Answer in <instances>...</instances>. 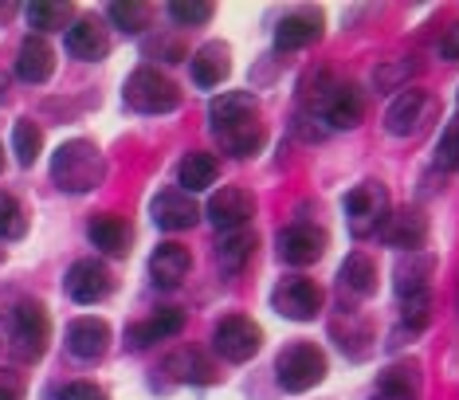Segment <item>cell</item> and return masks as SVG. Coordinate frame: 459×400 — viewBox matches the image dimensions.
I'll return each mask as SVG.
<instances>
[{
  "label": "cell",
  "instance_id": "cell-1",
  "mask_svg": "<svg viewBox=\"0 0 459 400\" xmlns=\"http://www.w3.org/2000/svg\"><path fill=\"white\" fill-rule=\"evenodd\" d=\"M107 177V161L91 142H64L51 157V181H56L64 193H91V188L102 185Z\"/></svg>",
  "mask_w": 459,
  "mask_h": 400
},
{
  "label": "cell",
  "instance_id": "cell-2",
  "mask_svg": "<svg viewBox=\"0 0 459 400\" xmlns=\"http://www.w3.org/2000/svg\"><path fill=\"white\" fill-rule=\"evenodd\" d=\"M126 107H134L138 114H169L181 107V91L169 75H161L158 67H138L130 71L126 79Z\"/></svg>",
  "mask_w": 459,
  "mask_h": 400
},
{
  "label": "cell",
  "instance_id": "cell-3",
  "mask_svg": "<svg viewBox=\"0 0 459 400\" xmlns=\"http://www.w3.org/2000/svg\"><path fill=\"white\" fill-rule=\"evenodd\" d=\"M275 377L287 393H310V388L322 385V377H326V353L310 342L287 345L275 361Z\"/></svg>",
  "mask_w": 459,
  "mask_h": 400
},
{
  "label": "cell",
  "instance_id": "cell-4",
  "mask_svg": "<svg viewBox=\"0 0 459 400\" xmlns=\"http://www.w3.org/2000/svg\"><path fill=\"white\" fill-rule=\"evenodd\" d=\"M48 338H51V322H48V310L39 307L36 299H20L16 310H13V350L20 361H39L48 350Z\"/></svg>",
  "mask_w": 459,
  "mask_h": 400
},
{
  "label": "cell",
  "instance_id": "cell-5",
  "mask_svg": "<svg viewBox=\"0 0 459 400\" xmlns=\"http://www.w3.org/2000/svg\"><path fill=\"white\" fill-rule=\"evenodd\" d=\"M259 345H264V330H259L252 318H244V314H228L212 334V350L232 365L252 361V357L259 353Z\"/></svg>",
  "mask_w": 459,
  "mask_h": 400
},
{
  "label": "cell",
  "instance_id": "cell-6",
  "mask_svg": "<svg viewBox=\"0 0 459 400\" xmlns=\"http://www.w3.org/2000/svg\"><path fill=\"white\" fill-rule=\"evenodd\" d=\"M346 220H350V231L358 239L381 231V224L389 220V193H385V185L369 181V185L353 188L346 196Z\"/></svg>",
  "mask_w": 459,
  "mask_h": 400
},
{
  "label": "cell",
  "instance_id": "cell-7",
  "mask_svg": "<svg viewBox=\"0 0 459 400\" xmlns=\"http://www.w3.org/2000/svg\"><path fill=\"white\" fill-rule=\"evenodd\" d=\"M271 302H275V310L283 314V318H290V322H310L322 310V291H318L315 279L290 275V279H283L275 287Z\"/></svg>",
  "mask_w": 459,
  "mask_h": 400
},
{
  "label": "cell",
  "instance_id": "cell-8",
  "mask_svg": "<svg viewBox=\"0 0 459 400\" xmlns=\"http://www.w3.org/2000/svg\"><path fill=\"white\" fill-rule=\"evenodd\" d=\"M201 216H208V224L221 231L247 228V220L255 216V196L247 193V188H216Z\"/></svg>",
  "mask_w": 459,
  "mask_h": 400
},
{
  "label": "cell",
  "instance_id": "cell-9",
  "mask_svg": "<svg viewBox=\"0 0 459 400\" xmlns=\"http://www.w3.org/2000/svg\"><path fill=\"white\" fill-rule=\"evenodd\" d=\"M64 287H67V294H71V302H79V307H91V302H102V299H107V294L114 291V279H110L107 263H99V259H79V263H71Z\"/></svg>",
  "mask_w": 459,
  "mask_h": 400
},
{
  "label": "cell",
  "instance_id": "cell-10",
  "mask_svg": "<svg viewBox=\"0 0 459 400\" xmlns=\"http://www.w3.org/2000/svg\"><path fill=\"white\" fill-rule=\"evenodd\" d=\"M279 259L290 263V267H310V263L322 259L326 251V231L315 224H290L279 231Z\"/></svg>",
  "mask_w": 459,
  "mask_h": 400
},
{
  "label": "cell",
  "instance_id": "cell-11",
  "mask_svg": "<svg viewBox=\"0 0 459 400\" xmlns=\"http://www.w3.org/2000/svg\"><path fill=\"white\" fill-rule=\"evenodd\" d=\"M436 110V102L428 99L424 91H401L385 110V130L396 134V138H409L428 122V114Z\"/></svg>",
  "mask_w": 459,
  "mask_h": 400
},
{
  "label": "cell",
  "instance_id": "cell-12",
  "mask_svg": "<svg viewBox=\"0 0 459 400\" xmlns=\"http://www.w3.org/2000/svg\"><path fill=\"white\" fill-rule=\"evenodd\" d=\"M150 216H153V224L165 231H185L201 220V204H196L185 188H165V193L153 196Z\"/></svg>",
  "mask_w": 459,
  "mask_h": 400
},
{
  "label": "cell",
  "instance_id": "cell-13",
  "mask_svg": "<svg viewBox=\"0 0 459 400\" xmlns=\"http://www.w3.org/2000/svg\"><path fill=\"white\" fill-rule=\"evenodd\" d=\"M322 28H326V16H322L318 8H299V13H290L275 24V44L283 51L310 48L322 39Z\"/></svg>",
  "mask_w": 459,
  "mask_h": 400
},
{
  "label": "cell",
  "instance_id": "cell-14",
  "mask_svg": "<svg viewBox=\"0 0 459 400\" xmlns=\"http://www.w3.org/2000/svg\"><path fill=\"white\" fill-rule=\"evenodd\" d=\"M208 122H212L216 134L236 130V126H247V122H259V102H255V94H247V91L216 94L212 107H208Z\"/></svg>",
  "mask_w": 459,
  "mask_h": 400
},
{
  "label": "cell",
  "instance_id": "cell-15",
  "mask_svg": "<svg viewBox=\"0 0 459 400\" xmlns=\"http://www.w3.org/2000/svg\"><path fill=\"white\" fill-rule=\"evenodd\" d=\"M381 239L396 251H404V256H412V251L424 248L428 239V220L416 213V208H401V213H389V220H385L381 228Z\"/></svg>",
  "mask_w": 459,
  "mask_h": 400
},
{
  "label": "cell",
  "instance_id": "cell-16",
  "mask_svg": "<svg viewBox=\"0 0 459 400\" xmlns=\"http://www.w3.org/2000/svg\"><path fill=\"white\" fill-rule=\"evenodd\" d=\"M181 330H185V310L165 307V310L153 314V318L134 322L126 330V342H130V350H150V345H158V342L177 338Z\"/></svg>",
  "mask_w": 459,
  "mask_h": 400
},
{
  "label": "cell",
  "instance_id": "cell-17",
  "mask_svg": "<svg viewBox=\"0 0 459 400\" xmlns=\"http://www.w3.org/2000/svg\"><path fill=\"white\" fill-rule=\"evenodd\" d=\"M110 345V326L102 318H75L67 326V353L79 357V361H99Z\"/></svg>",
  "mask_w": 459,
  "mask_h": 400
},
{
  "label": "cell",
  "instance_id": "cell-18",
  "mask_svg": "<svg viewBox=\"0 0 459 400\" xmlns=\"http://www.w3.org/2000/svg\"><path fill=\"white\" fill-rule=\"evenodd\" d=\"M67 51L75 59H82V63H99L110 51L107 28H102L99 20H91V16L71 20V28H67Z\"/></svg>",
  "mask_w": 459,
  "mask_h": 400
},
{
  "label": "cell",
  "instance_id": "cell-19",
  "mask_svg": "<svg viewBox=\"0 0 459 400\" xmlns=\"http://www.w3.org/2000/svg\"><path fill=\"white\" fill-rule=\"evenodd\" d=\"M51 71H56V51H51V44L44 36H28L16 56V75L24 83H48Z\"/></svg>",
  "mask_w": 459,
  "mask_h": 400
},
{
  "label": "cell",
  "instance_id": "cell-20",
  "mask_svg": "<svg viewBox=\"0 0 459 400\" xmlns=\"http://www.w3.org/2000/svg\"><path fill=\"white\" fill-rule=\"evenodd\" d=\"M189 267H193V256H189V248H181V244H161L150 256V279L158 283V287H177V283L189 275Z\"/></svg>",
  "mask_w": 459,
  "mask_h": 400
},
{
  "label": "cell",
  "instance_id": "cell-21",
  "mask_svg": "<svg viewBox=\"0 0 459 400\" xmlns=\"http://www.w3.org/2000/svg\"><path fill=\"white\" fill-rule=\"evenodd\" d=\"M420 385H424L420 365L416 361H396V365H389V370L381 373L377 393L385 400H420Z\"/></svg>",
  "mask_w": 459,
  "mask_h": 400
},
{
  "label": "cell",
  "instance_id": "cell-22",
  "mask_svg": "<svg viewBox=\"0 0 459 400\" xmlns=\"http://www.w3.org/2000/svg\"><path fill=\"white\" fill-rule=\"evenodd\" d=\"M228 71H232V59H228V44H204L201 51H196L193 59V83L204 91L221 87V83L228 79Z\"/></svg>",
  "mask_w": 459,
  "mask_h": 400
},
{
  "label": "cell",
  "instance_id": "cell-23",
  "mask_svg": "<svg viewBox=\"0 0 459 400\" xmlns=\"http://www.w3.org/2000/svg\"><path fill=\"white\" fill-rule=\"evenodd\" d=\"M130 239H134V231L122 216L99 213L95 220H91V244H95L99 251H107V256H126Z\"/></svg>",
  "mask_w": 459,
  "mask_h": 400
},
{
  "label": "cell",
  "instance_id": "cell-24",
  "mask_svg": "<svg viewBox=\"0 0 459 400\" xmlns=\"http://www.w3.org/2000/svg\"><path fill=\"white\" fill-rule=\"evenodd\" d=\"M255 244H259V236H255L252 228L221 231V239H216V259H221L224 271H239L247 259L255 256Z\"/></svg>",
  "mask_w": 459,
  "mask_h": 400
},
{
  "label": "cell",
  "instance_id": "cell-25",
  "mask_svg": "<svg viewBox=\"0 0 459 400\" xmlns=\"http://www.w3.org/2000/svg\"><path fill=\"white\" fill-rule=\"evenodd\" d=\"M428 275H432V256H424V251L404 256L401 263H396V294L409 299V294L428 291Z\"/></svg>",
  "mask_w": 459,
  "mask_h": 400
},
{
  "label": "cell",
  "instance_id": "cell-26",
  "mask_svg": "<svg viewBox=\"0 0 459 400\" xmlns=\"http://www.w3.org/2000/svg\"><path fill=\"white\" fill-rule=\"evenodd\" d=\"M71 16H75V8L64 4V0H36V4H28V24L36 28V36L56 28H71Z\"/></svg>",
  "mask_w": 459,
  "mask_h": 400
},
{
  "label": "cell",
  "instance_id": "cell-27",
  "mask_svg": "<svg viewBox=\"0 0 459 400\" xmlns=\"http://www.w3.org/2000/svg\"><path fill=\"white\" fill-rule=\"evenodd\" d=\"M342 283L353 291V294H373L377 291V263H373L365 251H353V256L342 263Z\"/></svg>",
  "mask_w": 459,
  "mask_h": 400
},
{
  "label": "cell",
  "instance_id": "cell-28",
  "mask_svg": "<svg viewBox=\"0 0 459 400\" xmlns=\"http://www.w3.org/2000/svg\"><path fill=\"white\" fill-rule=\"evenodd\" d=\"M221 177V165H216V157L212 153H189L181 161V185H185V193H201V188H208Z\"/></svg>",
  "mask_w": 459,
  "mask_h": 400
},
{
  "label": "cell",
  "instance_id": "cell-29",
  "mask_svg": "<svg viewBox=\"0 0 459 400\" xmlns=\"http://www.w3.org/2000/svg\"><path fill=\"white\" fill-rule=\"evenodd\" d=\"M330 334H333V342H338L350 357H358V353L365 350V342H369V322L358 318L353 310H346L338 322L330 326Z\"/></svg>",
  "mask_w": 459,
  "mask_h": 400
},
{
  "label": "cell",
  "instance_id": "cell-30",
  "mask_svg": "<svg viewBox=\"0 0 459 400\" xmlns=\"http://www.w3.org/2000/svg\"><path fill=\"white\" fill-rule=\"evenodd\" d=\"M216 138H221V145L232 157H252V153H259V145H264V126L247 122V126H236V130L216 134Z\"/></svg>",
  "mask_w": 459,
  "mask_h": 400
},
{
  "label": "cell",
  "instance_id": "cell-31",
  "mask_svg": "<svg viewBox=\"0 0 459 400\" xmlns=\"http://www.w3.org/2000/svg\"><path fill=\"white\" fill-rule=\"evenodd\" d=\"M165 370H173V377L193 381V385L212 381V365H208V357L201 350H181L177 357H169V365H165Z\"/></svg>",
  "mask_w": 459,
  "mask_h": 400
},
{
  "label": "cell",
  "instance_id": "cell-32",
  "mask_svg": "<svg viewBox=\"0 0 459 400\" xmlns=\"http://www.w3.org/2000/svg\"><path fill=\"white\" fill-rule=\"evenodd\" d=\"M39 145H44V134H39V126L32 118H20L13 126V153H16V161L20 165H36Z\"/></svg>",
  "mask_w": 459,
  "mask_h": 400
},
{
  "label": "cell",
  "instance_id": "cell-33",
  "mask_svg": "<svg viewBox=\"0 0 459 400\" xmlns=\"http://www.w3.org/2000/svg\"><path fill=\"white\" fill-rule=\"evenodd\" d=\"M28 231L24 204L13 193H0V239H20Z\"/></svg>",
  "mask_w": 459,
  "mask_h": 400
},
{
  "label": "cell",
  "instance_id": "cell-34",
  "mask_svg": "<svg viewBox=\"0 0 459 400\" xmlns=\"http://www.w3.org/2000/svg\"><path fill=\"white\" fill-rule=\"evenodd\" d=\"M401 322L409 334H420L428 322H432V294L420 291V294H409L401 299Z\"/></svg>",
  "mask_w": 459,
  "mask_h": 400
},
{
  "label": "cell",
  "instance_id": "cell-35",
  "mask_svg": "<svg viewBox=\"0 0 459 400\" xmlns=\"http://www.w3.org/2000/svg\"><path fill=\"white\" fill-rule=\"evenodd\" d=\"M145 20H150V8L145 4H134V0H118V4H110V24L122 28V31H142Z\"/></svg>",
  "mask_w": 459,
  "mask_h": 400
},
{
  "label": "cell",
  "instance_id": "cell-36",
  "mask_svg": "<svg viewBox=\"0 0 459 400\" xmlns=\"http://www.w3.org/2000/svg\"><path fill=\"white\" fill-rule=\"evenodd\" d=\"M169 16H173V24H181V28H201L212 20V4H201V0H173Z\"/></svg>",
  "mask_w": 459,
  "mask_h": 400
},
{
  "label": "cell",
  "instance_id": "cell-37",
  "mask_svg": "<svg viewBox=\"0 0 459 400\" xmlns=\"http://www.w3.org/2000/svg\"><path fill=\"white\" fill-rule=\"evenodd\" d=\"M436 165L447 173H459V122H452L444 130L440 145H436Z\"/></svg>",
  "mask_w": 459,
  "mask_h": 400
},
{
  "label": "cell",
  "instance_id": "cell-38",
  "mask_svg": "<svg viewBox=\"0 0 459 400\" xmlns=\"http://www.w3.org/2000/svg\"><path fill=\"white\" fill-rule=\"evenodd\" d=\"M412 75H416V63H381V67L373 71V83H377V91H396Z\"/></svg>",
  "mask_w": 459,
  "mask_h": 400
},
{
  "label": "cell",
  "instance_id": "cell-39",
  "mask_svg": "<svg viewBox=\"0 0 459 400\" xmlns=\"http://www.w3.org/2000/svg\"><path fill=\"white\" fill-rule=\"evenodd\" d=\"M56 400H107V393H102L99 385H91V381H71V385L59 388Z\"/></svg>",
  "mask_w": 459,
  "mask_h": 400
},
{
  "label": "cell",
  "instance_id": "cell-40",
  "mask_svg": "<svg viewBox=\"0 0 459 400\" xmlns=\"http://www.w3.org/2000/svg\"><path fill=\"white\" fill-rule=\"evenodd\" d=\"M0 400H24V381L8 370H0Z\"/></svg>",
  "mask_w": 459,
  "mask_h": 400
},
{
  "label": "cell",
  "instance_id": "cell-41",
  "mask_svg": "<svg viewBox=\"0 0 459 400\" xmlns=\"http://www.w3.org/2000/svg\"><path fill=\"white\" fill-rule=\"evenodd\" d=\"M150 56H165V63H177L185 56L181 39H158V44H150Z\"/></svg>",
  "mask_w": 459,
  "mask_h": 400
},
{
  "label": "cell",
  "instance_id": "cell-42",
  "mask_svg": "<svg viewBox=\"0 0 459 400\" xmlns=\"http://www.w3.org/2000/svg\"><path fill=\"white\" fill-rule=\"evenodd\" d=\"M440 56L444 59H452V63H459V24H452L444 31V39H440Z\"/></svg>",
  "mask_w": 459,
  "mask_h": 400
},
{
  "label": "cell",
  "instance_id": "cell-43",
  "mask_svg": "<svg viewBox=\"0 0 459 400\" xmlns=\"http://www.w3.org/2000/svg\"><path fill=\"white\" fill-rule=\"evenodd\" d=\"M8 99V75H0V102Z\"/></svg>",
  "mask_w": 459,
  "mask_h": 400
},
{
  "label": "cell",
  "instance_id": "cell-44",
  "mask_svg": "<svg viewBox=\"0 0 459 400\" xmlns=\"http://www.w3.org/2000/svg\"><path fill=\"white\" fill-rule=\"evenodd\" d=\"M0 170H4V150H0Z\"/></svg>",
  "mask_w": 459,
  "mask_h": 400
},
{
  "label": "cell",
  "instance_id": "cell-45",
  "mask_svg": "<svg viewBox=\"0 0 459 400\" xmlns=\"http://www.w3.org/2000/svg\"><path fill=\"white\" fill-rule=\"evenodd\" d=\"M4 13H8V8H4V4H0V16H4Z\"/></svg>",
  "mask_w": 459,
  "mask_h": 400
},
{
  "label": "cell",
  "instance_id": "cell-46",
  "mask_svg": "<svg viewBox=\"0 0 459 400\" xmlns=\"http://www.w3.org/2000/svg\"><path fill=\"white\" fill-rule=\"evenodd\" d=\"M0 259H4V251H0Z\"/></svg>",
  "mask_w": 459,
  "mask_h": 400
}]
</instances>
